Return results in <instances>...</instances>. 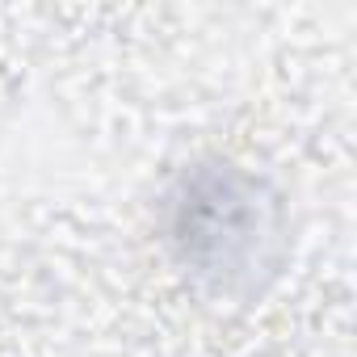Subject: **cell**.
Instances as JSON below:
<instances>
[{"label":"cell","mask_w":357,"mask_h":357,"mask_svg":"<svg viewBox=\"0 0 357 357\" xmlns=\"http://www.w3.org/2000/svg\"><path fill=\"white\" fill-rule=\"evenodd\" d=\"M168 244L198 282L236 294L252 290L273 252V202L231 164L190 168L164 206Z\"/></svg>","instance_id":"cell-1"}]
</instances>
